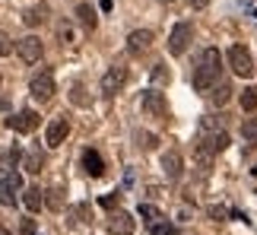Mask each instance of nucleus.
<instances>
[{
    "mask_svg": "<svg viewBox=\"0 0 257 235\" xmlns=\"http://www.w3.org/2000/svg\"><path fill=\"white\" fill-rule=\"evenodd\" d=\"M229 213H232L229 207H210V216L213 219H222V216H229Z\"/></svg>",
    "mask_w": 257,
    "mask_h": 235,
    "instance_id": "31",
    "label": "nucleus"
},
{
    "mask_svg": "<svg viewBox=\"0 0 257 235\" xmlns=\"http://www.w3.org/2000/svg\"><path fill=\"white\" fill-rule=\"evenodd\" d=\"M16 54L23 57L26 64H38V61H42V54H45V45L38 42L35 35H26V38H19V42H16Z\"/></svg>",
    "mask_w": 257,
    "mask_h": 235,
    "instance_id": "7",
    "label": "nucleus"
},
{
    "mask_svg": "<svg viewBox=\"0 0 257 235\" xmlns=\"http://www.w3.org/2000/svg\"><path fill=\"white\" fill-rule=\"evenodd\" d=\"M150 45H153V32H150V29H134V32L127 35V48H131V54H140Z\"/></svg>",
    "mask_w": 257,
    "mask_h": 235,
    "instance_id": "13",
    "label": "nucleus"
},
{
    "mask_svg": "<svg viewBox=\"0 0 257 235\" xmlns=\"http://www.w3.org/2000/svg\"><path fill=\"white\" fill-rule=\"evenodd\" d=\"M229 67L238 76H251L254 73V57H251V51L244 45H232L229 48Z\"/></svg>",
    "mask_w": 257,
    "mask_h": 235,
    "instance_id": "4",
    "label": "nucleus"
},
{
    "mask_svg": "<svg viewBox=\"0 0 257 235\" xmlns=\"http://www.w3.org/2000/svg\"><path fill=\"white\" fill-rule=\"evenodd\" d=\"M45 19H48V7H45V4H38V7H29L26 13H23V23H26V26H42Z\"/></svg>",
    "mask_w": 257,
    "mask_h": 235,
    "instance_id": "17",
    "label": "nucleus"
},
{
    "mask_svg": "<svg viewBox=\"0 0 257 235\" xmlns=\"http://www.w3.org/2000/svg\"><path fill=\"white\" fill-rule=\"evenodd\" d=\"M251 172H254V175H257V165H254V169H251Z\"/></svg>",
    "mask_w": 257,
    "mask_h": 235,
    "instance_id": "37",
    "label": "nucleus"
},
{
    "mask_svg": "<svg viewBox=\"0 0 257 235\" xmlns=\"http://www.w3.org/2000/svg\"><path fill=\"white\" fill-rule=\"evenodd\" d=\"M187 4H191L194 10H203V7H210V0H187Z\"/></svg>",
    "mask_w": 257,
    "mask_h": 235,
    "instance_id": "34",
    "label": "nucleus"
},
{
    "mask_svg": "<svg viewBox=\"0 0 257 235\" xmlns=\"http://www.w3.org/2000/svg\"><path fill=\"white\" fill-rule=\"evenodd\" d=\"M162 172H165V178H169V181H178V178H181L184 159H181V153H178V150L162 153Z\"/></svg>",
    "mask_w": 257,
    "mask_h": 235,
    "instance_id": "11",
    "label": "nucleus"
},
{
    "mask_svg": "<svg viewBox=\"0 0 257 235\" xmlns=\"http://www.w3.org/2000/svg\"><path fill=\"white\" fill-rule=\"evenodd\" d=\"M108 229H111L114 235H134L137 222H134V216H131V213H124V210H114L111 216H108Z\"/></svg>",
    "mask_w": 257,
    "mask_h": 235,
    "instance_id": "12",
    "label": "nucleus"
},
{
    "mask_svg": "<svg viewBox=\"0 0 257 235\" xmlns=\"http://www.w3.org/2000/svg\"><path fill=\"white\" fill-rule=\"evenodd\" d=\"M76 19H80V26L89 29V32L95 29V10L89 7V4H80V7H76Z\"/></svg>",
    "mask_w": 257,
    "mask_h": 235,
    "instance_id": "20",
    "label": "nucleus"
},
{
    "mask_svg": "<svg viewBox=\"0 0 257 235\" xmlns=\"http://www.w3.org/2000/svg\"><path fill=\"white\" fill-rule=\"evenodd\" d=\"M124 86H127V67H124V64L108 67L105 76H102V92H105V95H117Z\"/></svg>",
    "mask_w": 257,
    "mask_h": 235,
    "instance_id": "6",
    "label": "nucleus"
},
{
    "mask_svg": "<svg viewBox=\"0 0 257 235\" xmlns=\"http://www.w3.org/2000/svg\"><path fill=\"white\" fill-rule=\"evenodd\" d=\"M241 137L251 146H257V118H244V121H241Z\"/></svg>",
    "mask_w": 257,
    "mask_h": 235,
    "instance_id": "21",
    "label": "nucleus"
},
{
    "mask_svg": "<svg viewBox=\"0 0 257 235\" xmlns=\"http://www.w3.org/2000/svg\"><path fill=\"white\" fill-rule=\"evenodd\" d=\"M70 102H73V105H80V108H86V105H89V95H86V86H83V83H73V89H70Z\"/></svg>",
    "mask_w": 257,
    "mask_h": 235,
    "instance_id": "22",
    "label": "nucleus"
},
{
    "mask_svg": "<svg viewBox=\"0 0 257 235\" xmlns=\"http://www.w3.org/2000/svg\"><path fill=\"white\" fill-rule=\"evenodd\" d=\"M23 203H26V210L29 213H38L45 207V191H38V188H26L23 191Z\"/></svg>",
    "mask_w": 257,
    "mask_h": 235,
    "instance_id": "16",
    "label": "nucleus"
},
{
    "mask_svg": "<svg viewBox=\"0 0 257 235\" xmlns=\"http://www.w3.org/2000/svg\"><path fill=\"white\" fill-rule=\"evenodd\" d=\"M0 108H4V99H0Z\"/></svg>",
    "mask_w": 257,
    "mask_h": 235,
    "instance_id": "38",
    "label": "nucleus"
},
{
    "mask_svg": "<svg viewBox=\"0 0 257 235\" xmlns=\"http://www.w3.org/2000/svg\"><path fill=\"white\" fill-rule=\"evenodd\" d=\"M23 165H26V172H32V175H38V172H42V165H45V156H42V153H29Z\"/></svg>",
    "mask_w": 257,
    "mask_h": 235,
    "instance_id": "25",
    "label": "nucleus"
},
{
    "mask_svg": "<svg viewBox=\"0 0 257 235\" xmlns=\"http://www.w3.org/2000/svg\"><path fill=\"white\" fill-rule=\"evenodd\" d=\"M83 169H86V175H92V178H102V175H105L102 156H98L95 150H86V153H83Z\"/></svg>",
    "mask_w": 257,
    "mask_h": 235,
    "instance_id": "15",
    "label": "nucleus"
},
{
    "mask_svg": "<svg viewBox=\"0 0 257 235\" xmlns=\"http://www.w3.org/2000/svg\"><path fill=\"white\" fill-rule=\"evenodd\" d=\"M191 35H194V26L191 23H175L172 35H169V54L181 57L187 51V45H191Z\"/></svg>",
    "mask_w": 257,
    "mask_h": 235,
    "instance_id": "5",
    "label": "nucleus"
},
{
    "mask_svg": "<svg viewBox=\"0 0 257 235\" xmlns=\"http://www.w3.org/2000/svg\"><path fill=\"white\" fill-rule=\"evenodd\" d=\"M143 111L150 118H165L169 114V108H165V95L159 89H153V86L143 92Z\"/></svg>",
    "mask_w": 257,
    "mask_h": 235,
    "instance_id": "8",
    "label": "nucleus"
},
{
    "mask_svg": "<svg viewBox=\"0 0 257 235\" xmlns=\"http://www.w3.org/2000/svg\"><path fill=\"white\" fill-rule=\"evenodd\" d=\"M57 38H61V45H76V42H80V35H76L73 23H67V19H61V23H57Z\"/></svg>",
    "mask_w": 257,
    "mask_h": 235,
    "instance_id": "18",
    "label": "nucleus"
},
{
    "mask_svg": "<svg viewBox=\"0 0 257 235\" xmlns=\"http://www.w3.org/2000/svg\"><path fill=\"white\" fill-rule=\"evenodd\" d=\"M137 143L143 146V150H156V134H150V131H137Z\"/></svg>",
    "mask_w": 257,
    "mask_h": 235,
    "instance_id": "29",
    "label": "nucleus"
},
{
    "mask_svg": "<svg viewBox=\"0 0 257 235\" xmlns=\"http://www.w3.org/2000/svg\"><path fill=\"white\" fill-rule=\"evenodd\" d=\"M29 92H32V99L48 102V99L57 92V89H54V73H51V70H38V73L32 76V83H29Z\"/></svg>",
    "mask_w": 257,
    "mask_h": 235,
    "instance_id": "3",
    "label": "nucleus"
},
{
    "mask_svg": "<svg viewBox=\"0 0 257 235\" xmlns=\"http://www.w3.org/2000/svg\"><path fill=\"white\" fill-rule=\"evenodd\" d=\"M0 235H7V232H4V229H0Z\"/></svg>",
    "mask_w": 257,
    "mask_h": 235,
    "instance_id": "39",
    "label": "nucleus"
},
{
    "mask_svg": "<svg viewBox=\"0 0 257 235\" xmlns=\"http://www.w3.org/2000/svg\"><path fill=\"white\" fill-rule=\"evenodd\" d=\"M140 216L150 222V226H156V222L162 219V213H159V207H153V203H140Z\"/></svg>",
    "mask_w": 257,
    "mask_h": 235,
    "instance_id": "24",
    "label": "nucleus"
},
{
    "mask_svg": "<svg viewBox=\"0 0 257 235\" xmlns=\"http://www.w3.org/2000/svg\"><path fill=\"white\" fill-rule=\"evenodd\" d=\"M241 108L244 111H254L257 108V86H248V89L241 92Z\"/></svg>",
    "mask_w": 257,
    "mask_h": 235,
    "instance_id": "26",
    "label": "nucleus"
},
{
    "mask_svg": "<svg viewBox=\"0 0 257 235\" xmlns=\"http://www.w3.org/2000/svg\"><path fill=\"white\" fill-rule=\"evenodd\" d=\"M67 134H70V121L61 114V118H51V124H48V131H45V143L48 146H61L67 140Z\"/></svg>",
    "mask_w": 257,
    "mask_h": 235,
    "instance_id": "9",
    "label": "nucleus"
},
{
    "mask_svg": "<svg viewBox=\"0 0 257 235\" xmlns=\"http://www.w3.org/2000/svg\"><path fill=\"white\" fill-rule=\"evenodd\" d=\"M159 235H178V229H175V226H165V229H162Z\"/></svg>",
    "mask_w": 257,
    "mask_h": 235,
    "instance_id": "36",
    "label": "nucleus"
},
{
    "mask_svg": "<svg viewBox=\"0 0 257 235\" xmlns=\"http://www.w3.org/2000/svg\"><path fill=\"white\" fill-rule=\"evenodd\" d=\"M102 207H105V210L117 207V194H114V197H111V194H105V197H102Z\"/></svg>",
    "mask_w": 257,
    "mask_h": 235,
    "instance_id": "32",
    "label": "nucleus"
},
{
    "mask_svg": "<svg viewBox=\"0 0 257 235\" xmlns=\"http://www.w3.org/2000/svg\"><path fill=\"white\" fill-rule=\"evenodd\" d=\"M45 207L51 210V213H61V210H64V188L45 191Z\"/></svg>",
    "mask_w": 257,
    "mask_h": 235,
    "instance_id": "19",
    "label": "nucleus"
},
{
    "mask_svg": "<svg viewBox=\"0 0 257 235\" xmlns=\"http://www.w3.org/2000/svg\"><path fill=\"white\" fill-rule=\"evenodd\" d=\"M35 124H38V114H35L32 108H23L19 114L7 118V127H10V131H16V134H29V131H35Z\"/></svg>",
    "mask_w": 257,
    "mask_h": 235,
    "instance_id": "10",
    "label": "nucleus"
},
{
    "mask_svg": "<svg viewBox=\"0 0 257 235\" xmlns=\"http://www.w3.org/2000/svg\"><path fill=\"white\" fill-rule=\"evenodd\" d=\"M229 99H232V86H229V83H219V86L213 89V102H216V105H225Z\"/></svg>",
    "mask_w": 257,
    "mask_h": 235,
    "instance_id": "27",
    "label": "nucleus"
},
{
    "mask_svg": "<svg viewBox=\"0 0 257 235\" xmlns=\"http://www.w3.org/2000/svg\"><path fill=\"white\" fill-rule=\"evenodd\" d=\"M23 188V175L16 169H4L0 172V203L4 207H13L16 203V191Z\"/></svg>",
    "mask_w": 257,
    "mask_h": 235,
    "instance_id": "2",
    "label": "nucleus"
},
{
    "mask_svg": "<svg viewBox=\"0 0 257 235\" xmlns=\"http://www.w3.org/2000/svg\"><path fill=\"white\" fill-rule=\"evenodd\" d=\"M219 73H222V54L216 48H206L200 54V64L194 70V89L197 92H210L219 86Z\"/></svg>",
    "mask_w": 257,
    "mask_h": 235,
    "instance_id": "1",
    "label": "nucleus"
},
{
    "mask_svg": "<svg viewBox=\"0 0 257 235\" xmlns=\"http://www.w3.org/2000/svg\"><path fill=\"white\" fill-rule=\"evenodd\" d=\"M169 83H172V73L165 70L162 64H159V67H153V89H156V86H169Z\"/></svg>",
    "mask_w": 257,
    "mask_h": 235,
    "instance_id": "28",
    "label": "nucleus"
},
{
    "mask_svg": "<svg viewBox=\"0 0 257 235\" xmlns=\"http://www.w3.org/2000/svg\"><path fill=\"white\" fill-rule=\"evenodd\" d=\"M98 10H102V13H111V10H114V0H98Z\"/></svg>",
    "mask_w": 257,
    "mask_h": 235,
    "instance_id": "33",
    "label": "nucleus"
},
{
    "mask_svg": "<svg viewBox=\"0 0 257 235\" xmlns=\"http://www.w3.org/2000/svg\"><path fill=\"white\" fill-rule=\"evenodd\" d=\"M197 143H200V146H206V150H210V153L216 156V153H222L225 146H229V134H225V131H216V134H203V137H200Z\"/></svg>",
    "mask_w": 257,
    "mask_h": 235,
    "instance_id": "14",
    "label": "nucleus"
},
{
    "mask_svg": "<svg viewBox=\"0 0 257 235\" xmlns=\"http://www.w3.org/2000/svg\"><path fill=\"white\" fill-rule=\"evenodd\" d=\"M10 51H13V38H10L7 32H0V57H7Z\"/></svg>",
    "mask_w": 257,
    "mask_h": 235,
    "instance_id": "30",
    "label": "nucleus"
},
{
    "mask_svg": "<svg viewBox=\"0 0 257 235\" xmlns=\"http://www.w3.org/2000/svg\"><path fill=\"white\" fill-rule=\"evenodd\" d=\"M216 131H222V118H213V114L200 118V134H216Z\"/></svg>",
    "mask_w": 257,
    "mask_h": 235,
    "instance_id": "23",
    "label": "nucleus"
},
{
    "mask_svg": "<svg viewBox=\"0 0 257 235\" xmlns=\"http://www.w3.org/2000/svg\"><path fill=\"white\" fill-rule=\"evenodd\" d=\"M23 232H26V235H32V232H35V226H32V219H26V222H23Z\"/></svg>",
    "mask_w": 257,
    "mask_h": 235,
    "instance_id": "35",
    "label": "nucleus"
}]
</instances>
